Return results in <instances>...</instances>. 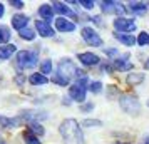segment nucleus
I'll return each mask as SVG.
<instances>
[{"instance_id": "obj_1", "label": "nucleus", "mask_w": 149, "mask_h": 144, "mask_svg": "<svg viewBox=\"0 0 149 144\" xmlns=\"http://www.w3.org/2000/svg\"><path fill=\"white\" fill-rule=\"evenodd\" d=\"M64 144H84V134H82L81 124L75 119H65L59 126Z\"/></svg>"}, {"instance_id": "obj_2", "label": "nucleus", "mask_w": 149, "mask_h": 144, "mask_svg": "<svg viewBox=\"0 0 149 144\" xmlns=\"http://www.w3.org/2000/svg\"><path fill=\"white\" fill-rule=\"evenodd\" d=\"M77 67L74 65V62L70 61V59H62L59 62V65H57V74L54 76V81L55 84H59V86H67L69 81L72 79V77H77Z\"/></svg>"}, {"instance_id": "obj_3", "label": "nucleus", "mask_w": 149, "mask_h": 144, "mask_svg": "<svg viewBox=\"0 0 149 144\" xmlns=\"http://www.w3.org/2000/svg\"><path fill=\"white\" fill-rule=\"evenodd\" d=\"M119 106H121V109L124 112H127L131 116L139 114V111H141V102L132 94H122L121 99H119Z\"/></svg>"}, {"instance_id": "obj_4", "label": "nucleus", "mask_w": 149, "mask_h": 144, "mask_svg": "<svg viewBox=\"0 0 149 144\" xmlns=\"http://www.w3.org/2000/svg\"><path fill=\"white\" fill-rule=\"evenodd\" d=\"M17 65L20 69H32L37 65L39 62V55L37 52H32V50H20L17 54Z\"/></svg>"}, {"instance_id": "obj_5", "label": "nucleus", "mask_w": 149, "mask_h": 144, "mask_svg": "<svg viewBox=\"0 0 149 144\" xmlns=\"http://www.w3.org/2000/svg\"><path fill=\"white\" fill-rule=\"evenodd\" d=\"M82 39L87 42L89 45H92V47H101L102 45V39L99 37V34L95 32L94 29H91V27L82 29Z\"/></svg>"}, {"instance_id": "obj_6", "label": "nucleus", "mask_w": 149, "mask_h": 144, "mask_svg": "<svg viewBox=\"0 0 149 144\" xmlns=\"http://www.w3.org/2000/svg\"><path fill=\"white\" fill-rule=\"evenodd\" d=\"M114 27L119 34H127V32H134L136 30V22L132 19H116L114 20Z\"/></svg>"}, {"instance_id": "obj_7", "label": "nucleus", "mask_w": 149, "mask_h": 144, "mask_svg": "<svg viewBox=\"0 0 149 144\" xmlns=\"http://www.w3.org/2000/svg\"><path fill=\"white\" fill-rule=\"evenodd\" d=\"M101 10L104 14H124V5L119 2H101Z\"/></svg>"}, {"instance_id": "obj_8", "label": "nucleus", "mask_w": 149, "mask_h": 144, "mask_svg": "<svg viewBox=\"0 0 149 144\" xmlns=\"http://www.w3.org/2000/svg\"><path fill=\"white\" fill-rule=\"evenodd\" d=\"M69 96H70V99H74L77 102H84L86 101V87L79 86V84H74V86L69 87Z\"/></svg>"}, {"instance_id": "obj_9", "label": "nucleus", "mask_w": 149, "mask_h": 144, "mask_svg": "<svg viewBox=\"0 0 149 144\" xmlns=\"http://www.w3.org/2000/svg\"><path fill=\"white\" fill-rule=\"evenodd\" d=\"M55 29L59 32H74L75 24L67 20V19H64V17H59V19H55Z\"/></svg>"}, {"instance_id": "obj_10", "label": "nucleus", "mask_w": 149, "mask_h": 144, "mask_svg": "<svg viewBox=\"0 0 149 144\" xmlns=\"http://www.w3.org/2000/svg\"><path fill=\"white\" fill-rule=\"evenodd\" d=\"M35 30H37V34L42 35V37H52V35H54V29L44 20L35 22Z\"/></svg>"}, {"instance_id": "obj_11", "label": "nucleus", "mask_w": 149, "mask_h": 144, "mask_svg": "<svg viewBox=\"0 0 149 144\" xmlns=\"http://www.w3.org/2000/svg\"><path fill=\"white\" fill-rule=\"evenodd\" d=\"M39 15L42 17V20L49 24V22L54 19V8H52V5H49V3H42L40 7H39Z\"/></svg>"}, {"instance_id": "obj_12", "label": "nucleus", "mask_w": 149, "mask_h": 144, "mask_svg": "<svg viewBox=\"0 0 149 144\" xmlns=\"http://www.w3.org/2000/svg\"><path fill=\"white\" fill-rule=\"evenodd\" d=\"M79 61H81L84 65H97L101 59L95 54H92V52H82V54H79Z\"/></svg>"}, {"instance_id": "obj_13", "label": "nucleus", "mask_w": 149, "mask_h": 144, "mask_svg": "<svg viewBox=\"0 0 149 144\" xmlns=\"http://www.w3.org/2000/svg\"><path fill=\"white\" fill-rule=\"evenodd\" d=\"M27 24H29V17H25V15L19 14V15H14L12 17V27L17 29L19 32H20L22 29L27 27Z\"/></svg>"}, {"instance_id": "obj_14", "label": "nucleus", "mask_w": 149, "mask_h": 144, "mask_svg": "<svg viewBox=\"0 0 149 144\" xmlns=\"http://www.w3.org/2000/svg\"><path fill=\"white\" fill-rule=\"evenodd\" d=\"M52 8H54V12H57V14H62V15H67V17L75 19V14L65 5V3H62V2H55L54 5H52Z\"/></svg>"}, {"instance_id": "obj_15", "label": "nucleus", "mask_w": 149, "mask_h": 144, "mask_svg": "<svg viewBox=\"0 0 149 144\" xmlns=\"http://www.w3.org/2000/svg\"><path fill=\"white\" fill-rule=\"evenodd\" d=\"M14 54H15V45H10V44H7V45H0V59H2V61L10 59Z\"/></svg>"}, {"instance_id": "obj_16", "label": "nucleus", "mask_w": 149, "mask_h": 144, "mask_svg": "<svg viewBox=\"0 0 149 144\" xmlns=\"http://www.w3.org/2000/svg\"><path fill=\"white\" fill-rule=\"evenodd\" d=\"M22 119H10V117H5V116H0V127H5V129H12L15 127L17 124L20 122Z\"/></svg>"}, {"instance_id": "obj_17", "label": "nucleus", "mask_w": 149, "mask_h": 144, "mask_svg": "<svg viewBox=\"0 0 149 144\" xmlns=\"http://www.w3.org/2000/svg\"><path fill=\"white\" fill-rule=\"evenodd\" d=\"M114 67L117 69V70H121V72H126V70H131V69H132V64L124 57V59H116Z\"/></svg>"}, {"instance_id": "obj_18", "label": "nucleus", "mask_w": 149, "mask_h": 144, "mask_svg": "<svg viewBox=\"0 0 149 144\" xmlns=\"http://www.w3.org/2000/svg\"><path fill=\"white\" fill-rule=\"evenodd\" d=\"M116 39L119 42H122L124 45H127V47H131V45H134L136 44V37H132L131 34H116Z\"/></svg>"}, {"instance_id": "obj_19", "label": "nucleus", "mask_w": 149, "mask_h": 144, "mask_svg": "<svg viewBox=\"0 0 149 144\" xmlns=\"http://www.w3.org/2000/svg\"><path fill=\"white\" fill-rule=\"evenodd\" d=\"M29 82L32 86H44V84L49 82V79L45 76H42V74H30L29 76Z\"/></svg>"}, {"instance_id": "obj_20", "label": "nucleus", "mask_w": 149, "mask_h": 144, "mask_svg": "<svg viewBox=\"0 0 149 144\" xmlns=\"http://www.w3.org/2000/svg\"><path fill=\"white\" fill-rule=\"evenodd\" d=\"M129 8H131V12L141 15L148 10V5H146L144 2H131V3H129Z\"/></svg>"}, {"instance_id": "obj_21", "label": "nucleus", "mask_w": 149, "mask_h": 144, "mask_svg": "<svg viewBox=\"0 0 149 144\" xmlns=\"http://www.w3.org/2000/svg\"><path fill=\"white\" fill-rule=\"evenodd\" d=\"M144 81V74L142 72H136V74H129L127 79H126V82L129 86H137V84H141Z\"/></svg>"}, {"instance_id": "obj_22", "label": "nucleus", "mask_w": 149, "mask_h": 144, "mask_svg": "<svg viewBox=\"0 0 149 144\" xmlns=\"http://www.w3.org/2000/svg\"><path fill=\"white\" fill-rule=\"evenodd\" d=\"M29 132L30 134H37V136H44L45 134V129L39 122H29Z\"/></svg>"}, {"instance_id": "obj_23", "label": "nucleus", "mask_w": 149, "mask_h": 144, "mask_svg": "<svg viewBox=\"0 0 149 144\" xmlns=\"http://www.w3.org/2000/svg\"><path fill=\"white\" fill-rule=\"evenodd\" d=\"M10 37H12L10 29L5 27V25H0V44H2V45H3V44H7V42L10 40Z\"/></svg>"}, {"instance_id": "obj_24", "label": "nucleus", "mask_w": 149, "mask_h": 144, "mask_svg": "<svg viewBox=\"0 0 149 144\" xmlns=\"http://www.w3.org/2000/svg\"><path fill=\"white\" fill-rule=\"evenodd\" d=\"M35 35H37V32L32 30L30 27H29V29L25 27V29H22V30H20V37L24 39V40H34Z\"/></svg>"}, {"instance_id": "obj_25", "label": "nucleus", "mask_w": 149, "mask_h": 144, "mask_svg": "<svg viewBox=\"0 0 149 144\" xmlns=\"http://www.w3.org/2000/svg\"><path fill=\"white\" fill-rule=\"evenodd\" d=\"M50 72H52V61H49V59L42 61V64H40V74H42V76H47V74H50Z\"/></svg>"}, {"instance_id": "obj_26", "label": "nucleus", "mask_w": 149, "mask_h": 144, "mask_svg": "<svg viewBox=\"0 0 149 144\" xmlns=\"http://www.w3.org/2000/svg\"><path fill=\"white\" fill-rule=\"evenodd\" d=\"M136 44L137 45H149V34L148 32H141L136 39Z\"/></svg>"}, {"instance_id": "obj_27", "label": "nucleus", "mask_w": 149, "mask_h": 144, "mask_svg": "<svg viewBox=\"0 0 149 144\" xmlns=\"http://www.w3.org/2000/svg\"><path fill=\"white\" fill-rule=\"evenodd\" d=\"M102 122L99 119H86L82 121V127H101Z\"/></svg>"}, {"instance_id": "obj_28", "label": "nucleus", "mask_w": 149, "mask_h": 144, "mask_svg": "<svg viewBox=\"0 0 149 144\" xmlns=\"http://www.w3.org/2000/svg\"><path fill=\"white\" fill-rule=\"evenodd\" d=\"M24 141H25V144H40L39 137L34 136V134H30V132H25L24 134Z\"/></svg>"}, {"instance_id": "obj_29", "label": "nucleus", "mask_w": 149, "mask_h": 144, "mask_svg": "<svg viewBox=\"0 0 149 144\" xmlns=\"http://www.w3.org/2000/svg\"><path fill=\"white\" fill-rule=\"evenodd\" d=\"M89 90H91V92H94V94H99V92L102 90V82H99V81H97V82H91Z\"/></svg>"}, {"instance_id": "obj_30", "label": "nucleus", "mask_w": 149, "mask_h": 144, "mask_svg": "<svg viewBox=\"0 0 149 144\" xmlns=\"http://www.w3.org/2000/svg\"><path fill=\"white\" fill-rule=\"evenodd\" d=\"M79 5L84 8H87V10H91V8L94 7V2H91V0H82V2H79Z\"/></svg>"}, {"instance_id": "obj_31", "label": "nucleus", "mask_w": 149, "mask_h": 144, "mask_svg": "<svg viewBox=\"0 0 149 144\" xmlns=\"http://www.w3.org/2000/svg\"><path fill=\"white\" fill-rule=\"evenodd\" d=\"M92 107H94V106H92L91 102H89V104H82V106H81V111H82V112H87V111H91Z\"/></svg>"}, {"instance_id": "obj_32", "label": "nucleus", "mask_w": 149, "mask_h": 144, "mask_svg": "<svg viewBox=\"0 0 149 144\" xmlns=\"http://www.w3.org/2000/svg\"><path fill=\"white\" fill-rule=\"evenodd\" d=\"M12 5H14L15 8H22V7H24V2H20V0H17V2L12 0Z\"/></svg>"}, {"instance_id": "obj_33", "label": "nucleus", "mask_w": 149, "mask_h": 144, "mask_svg": "<svg viewBox=\"0 0 149 144\" xmlns=\"http://www.w3.org/2000/svg\"><path fill=\"white\" fill-rule=\"evenodd\" d=\"M106 54L107 55H117V50H116V49H106Z\"/></svg>"}, {"instance_id": "obj_34", "label": "nucleus", "mask_w": 149, "mask_h": 144, "mask_svg": "<svg viewBox=\"0 0 149 144\" xmlns=\"http://www.w3.org/2000/svg\"><path fill=\"white\" fill-rule=\"evenodd\" d=\"M3 14H5V8H3V5H2V3H0V19L3 17Z\"/></svg>"}, {"instance_id": "obj_35", "label": "nucleus", "mask_w": 149, "mask_h": 144, "mask_svg": "<svg viewBox=\"0 0 149 144\" xmlns=\"http://www.w3.org/2000/svg\"><path fill=\"white\" fill-rule=\"evenodd\" d=\"M141 144H149V139H144V143H141Z\"/></svg>"}, {"instance_id": "obj_36", "label": "nucleus", "mask_w": 149, "mask_h": 144, "mask_svg": "<svg viewBox=\"0 0 149 144\" xmlns=\"http://www.w3.org/2000/svg\"><path fill=\"white\" fill-rule=\"evenodd\" d=\"M146 67H148V69H149V59H148V62H146Z\"/></svg>"}, {"instance_id": "obj_37", "label": "nucleus", "mask_w": 149, "mask_h": 144, "mask_svg": "<svg viewBox=\"0 0 149 144\" xmlns=\"http://www.w3.org/2000/svg\"><path fill=\"white\" fill-rule=\"evenodd\" d=\"M148 107H149V101H148Z\"/></svg>"}, {"instance_id": "obj_38", "label": "nucleus", "mask_w": 149, "mask_h": 144, "mask_svg": "<svg viewBox=\"0 0 149 144\" xmlns=\"http://www.w3.org/2000/svg\"><path fill=\"white\" fill-rule=\"evenodd\" d=\"M119 144H122V143H119ZM126 144H127V143H126Z\"/></svg>"}, {"instance_id": "obj_39", "label": "nucleus", "mask_w": 149, "mask_h": 144, "mask_svg": "<svg viewBox=\"0 0 149 144\" xmlns=\"http://www.w3.org/2000/svg\"><path fill=\"white\" fill-rule=\"evenodd\" d=\"M0 144H3V143H0Z\"/></svg>"}]
</instances>
